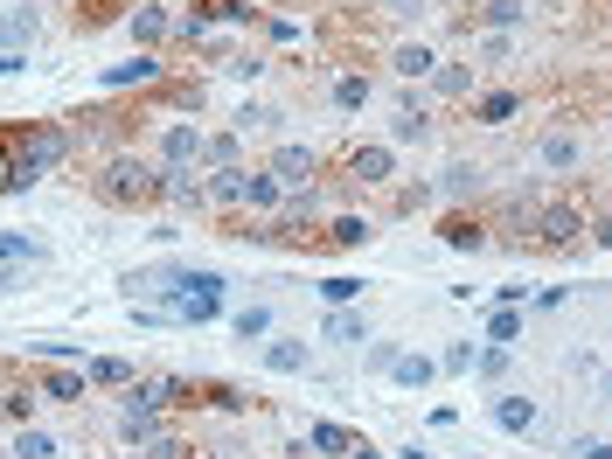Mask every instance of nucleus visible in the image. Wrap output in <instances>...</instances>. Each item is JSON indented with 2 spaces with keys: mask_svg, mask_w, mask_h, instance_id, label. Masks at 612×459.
<instances>
[{
  "mask_svg": "<svg viewBox=\"0 0 612 459\" xmlns=\"http://www.w3.org/2000/svg\"><path fill=\"white\" fill-rule=\"evenodd\" d=\"M223 293H230L223 272H174V286H167V313L188 320V327H202V320L223 313Z\"/></svg>",
  "mask_w": 612,
  "mask_h": 459,
  "instance_id": "f257e3e1",
  "label": "nucleus"
},
{
  "mask_svg": "<svg viewBox=\"0 0 612 459\" xmlns=\"http://www.w3.org/2000/svg\"><path fill=\"white\" fill-rule=\"evenodd\" d=\"M98 195H105L112 209H140V202L160 195V167H147V160H112V167L98 174Z\"/></svg>",
  "mask_w": 612,
  "mask_h": 459,
  "instance_id": "f03ea898",
  "label": "nucleus"
},
{
  "mask_svg": "<svg viewBox=\"0 0 612 459\" xmlns=\"http://www.w3.org/2000/svg\"><path fill=\"white\" fill-rule=\"evenodd\" d=\"M56 160H63V133H56V126H35V133H21V147H14V188L42 181Z\"/></svg>",
  "mask_w": 612,
  "mask_h": 459,
  "instance_id": "7ed1b4c3",
  "label": "nucleus"
},
{
  "mask_svg": "<svg viewBox=\"0 0 612 459\" xmlns=\"http://www.w3.org/2000/svg\"><path fill=\"white\" fill-rule=\"evenodd\" d=\"M536 230H543V244H550V251H571V244H578V230H585V216L557 202V209H543V216H536Z\"/></svg>",
  "mask_w": 612,
  "mask_h": 459,
  "instance_id": "20e7f679",
  "label": "nucleus"
},
{
  "mask_svg": "<svg viewBox=\"0 0 612 459\" xmlns=\"http://www.w3.org/2000/svg\"><path fill=\"white\" fill-rule=\"evenodd\" d=\"M202 160V133L195 126H167L160 133V167H195Z\"/></svg>",
  "mask_w": 612,
  "mask_h": 459,
  "instance_id": "39448f33",
  "label": "nucleus"
},
{
  "mask_svg": "<svg viewBox=\"0 0 612 459\" xmlns=\"http://www.w3.org/2000/svg\"><path fill=\"white\" fill-rule=\"evenodd\" d=\"M272 174H279L286 188H306V174H313V147H300V140H286V147L272 153Z\"/></svg>",
  "mask_w": 612,
  "mask_h": 459,
  "instance_id": "423d86ee",
  "label": "nucleus"
},
{
  "mask_svg": "<svg viewBox=\"0 0 612 459\" xmlns=\"http://www.w3.org/2000/svg\"><path fill=\"white\" fill-rule=\"evenodd\" d=\"M348 174H355V181H390V174H397V153L390 147H355L348 153Z\"/></svg>",
  "mask_w": 612,
  "mask_h": 459,
  "instance_id": "0eeeda50",
  "label": "nucleus"
},
{
  "mask_svg": "<svg viewBox=\"0 0 612 459\" xmlns=\"http://www.w3.org/2000/svg\"><path fill=\"white\" fill-rule=\"evenodd\" d=\"M105 91H126V84H160V63L153 56H133V63H112L105 77H98Z\"/></svg>",
  "mask_w": 612,
  "mask_h": 459,
  "instance_id": "6e6552de",
  "label": "nucleus"
},
{
  "mask_svg": "<svg viewBox=\"0 0 612 459\" xmlns=\"http://www.w3.org/2000/svg\"><path fill=\"white\" fill-rule=\"evenodd\" d=\"M244 202H251V209H279V202H286V181H279L272 167H265V174H244Z\"/></svg>",
  "mask_w": 612,
  "mask_h": 459,
  "instance_id": "1a4fd4ad",
  "label": "nucleus"
},
{
  "mask_svg": "<svg viewBox=\"0 0 612 459\" xmlns=\"http://www.w3.org/2000/svg\"><path fill=\"white\" fill-rule=\"evenodd\" d=\"M369 237H376L369 216H334V223H327V244H334V251H355V244H369Z\"/></svg>",
  "mask_w": 612,
  "mask_h": 459,
  "instance_id": "9d476101",
  "label": "nucleus"
},
{
  "mask_svg": "<svg viewBox=\"0 0 612 459\" xmlns=\"http://www.w3.org/2000/svg\"><path fill=\"white\" fill-rule=\"evenodd\" d=\"M320 334H327V341H369V320H362V313H348V306H327Z\"/></svg>",
  "mask_w": 612,
  "mask_h": 459,
  "instance_id": "9b49d317",
  "label": "nucleus"
},
{
  "mask_svg": "<svg viewBox=\"0 0 612 459\" xmlns=\"http://www.w3.org/2000/svg\"><path fill=\"white\" fill-rule=\"evenodd\" d=\"M84 376H91L98 390H126V383H133V362H126V355H98V362H84Z\"/></svg>",
  "mask_w": 612,
  "mask_h": 459,
  "instance_id": "f8f14e48",
  "label": "nucleus"
},
{
  "mask_svg": "<svg viewBox=\"0 0 612 459\" xmlns=\"http://www.w3.org/2000/svg\"><path fill=\"white\" fill-rule=\"evenodd\" d=\"M28 42H35V7L0 14V49H21V56H28Z\"/></svg>",
  "mask_w": 612,
  "mask_h": 459,
  "instance_id": "ddd939ff",
  "label": "nucleus"
},
{
  "mask_svg": "<svg viewBox=\"0 0 612 459\" xmlns=\"http://www.w3.org/2000/svg\"><path fill=\"white\" fill-rule=\"evenodd\" d=\"M390 376H397L404 390H425V383L439 376V362H432V355H397V362H390Z\"/></svg>",
  "mask_w": 612,
  "mask_h": 459,
  "instance_id": "4468645a",
  "label": "nucleus"
},
{
  "mask_svg": "<svg viewBox=\"0 0 612 459\" xmlns=\"http://www.w3.org/2000/svg\"><path fill=\"white\" fill-rule=\"evenodd\" d=\"M84 390H91V376H77V369H49L42 376V397H56V404H77Z\"/></svg>",
  "mask_w": 612,
  "mask_h": 459,
  "instance_id": "2eb2a0df",
  "label": "nucleus"
},
{
  "mask_svg": "<svg viewBox=\"0 0 612 459\" xmlns=\"http://www.w3.org/2000/svg\"><path fill=\"white\" fill-rule=\"evenodd\" d=\"M494 425H501V432H529V425H536V404H529V397H494Z\"/></svg>",
  "mask_w": 612,
  "mask_h": 459,
  "instance_id": "dca6fc26",
  "label": "nucleus"
},
{
  "mask_svg": "<svg viewBox=\"0 0 612 459\" xmlns=\"http://www.w3.org/2000/svg\"><path fill=\"white\" fill-rule=\"evenodd\" d=\"M126 439H133V446H160V439H167L160 411H133V404H126Z\"/></svg>",
  "mask_w": 612,
  "mask_h": 459,
  "instance_id": "f3484780",
  "label": "nucleus"
},
{
  "mask_svg": "<svg viewBox=\"0 0 612 459\" xmlns=\"http://www.w3.org/2000/svg\"><path fill=\"white\" fill-rule=\"evenodd\" d=\"M390 63H397V77H432V70H439V56H432L425 42H404Z\"/></svg>",
  "mask_w": 612,
  "mask_h": 459,
  "instance_id": "a211bd4d",
  "label": "nucleus"
},
{
  "mask_svg": "<svg viewBox=\"0 0 612 459\" xmlns=\"http://www.w3.org/2000/svg\"><path fill=\"white\" fill-rule=\"evenodd\" d=\"M244 174H251V167H216V181H209V202L237 209V202H244Z\"/></svg>",
  "mask_w": 612,
  "mask_h": 459,
  "instance_id": "6ab92c4d",
  "label": "nucleus"
},
{
  "mask_svg": "<svg viewBox=\"0 0 612 459\" xmlns=\"http://www.w3.org/2000/svg\"><path fill=\"white\" fill-rule=\"evenodd\" d=\"M265 369H279V376H300V369H306V348H300V341H272V348H265Z\"/></svg>",
  "mask_w": 612,
  "mask_h": 459,
  "instance_id": "aec40b11",
  "label": "nucleus"
},
{
  "mask_svg": "<svg viewBox=\"0 0 612 459\" xmlns=\"http://www.w3.org/2000/svg\"><path fill=\"white\" fill-rule=\"evenodd\" d=\"M174 21H167V7H133V42H160Z\"/></svg>",
  "mask_w": 612,
  "mask_h": 459,
  "instance_id": "412c9836",
  "label": "nucleus"
},
{
  "mask_svg": "<svg viewBox=\"0 0 612 459\" xmlns=\"http://www.w3.org/2000/svg\"><path fill=\"white\" fill-rule=\"evenodd\" d=\"M515 112H522L515 91H487V98H480V126H501V119H515Z\"/></svg>",
  "mask_w": 612,
  "mask_h": 459,
  "instance_id": "4be33fe9",
  "label": "nucleus"
},
{
  "mask_svg": "<svg viewBox=\"0 0 612 459\" xmlns=\"http://www.w3.org/2000/svg\"><path fill=\"white\" fill-rule=\"evenodd\" d=\"M425 133H432L425 105H404V112H397V126H390V140H397V147H404V140H425Z\"/></svg>",
  "mask_w": 612,
  "mask_h": 459,
  "instance_id": "5701e85b",
  "label": "nucleus"
},
{
  "mask_svg": "<svg viewBox=\"0 0 612 459\" xmlns=\"http://www.w3.org/2000/svg\"><path fill=\"white\" fill-rule=\"evenodd\" d=\"M446 244H453V251H480V244H487V230H480L473 216H453V223H446Z\"/></svg>",
  "mask_w": 612,
  "mask_h": 459,
  "instance_id": "b1692460",
  "label": "nucleus"
},
{
  "mask_svg": "<svg viewBox=\"0 0 612 459\" xmlns=\"http://www.w3.org/2000/svg\"><path fill=\"white\" fill-rule=\"evenodd\" d=\"M230 327H237V341H265V334H272V313H265V306H244Z\"/></svg>",
  "mask_w": 612,
  "mask_h": 459,
  "instance_id": "393cba45",
  "label": "nucleus"
},
{
  "mask_svg": "<svg viewBox=\"0 0 612 459\" xmlns=\"http://www.w3.org/2000/svg\"><path fill=\"white\" fill-rule=\"evenodd\" d=\"M515 334H522V313H515V306H494V320H487V341H494V348H508Z\"/></svg>",
  "mask_w": 612,
  "mask_h": 459,
  "instance_id": "a878e982",
  "label": "nucleus"
},
{
  "mask_svg": "<svg viewBox=\"0 0 612 459\" xmlns=\"http://www.w3.org/2000/svg\"><path fill=\"white\" fill-rule=\"evenodd\" d=\"M543 167H578V140L571 133H550L543 140Z\"/></svg>",
  "mask_w": 612,
  "mask_h": 459,
  "instance_id": "bb28decb",
  "label": "nucleus"
},
{
  "mask_svg": "<svg viewBox=\"0 0 612 459\" xmlns=\"http://www.w3.org/2000/svg\"><path fill=\"white\" fill-rule=\"evenodd\" d=\"M14 459H56V439H49V432H35V425H28V432H21V439H14Z\"/></svg>",
  "mask_w": 612,
  "mask_h": 459,
  "instance_id": "cd10ccee",
  "label": "nucleus"
},
{
  "mask_svg": "<svg viewBox=\"0 0 612 459\" xmlns=\"http://www.w3.org/2000/svg\"><path fill=\"white\" fill-rule=\"evenodd\" d=\"M334 105H341V112H362V105H369V77H341V84H334Z\"/></svg>",
  "mask_w": 612,
  "mask_h": 459,
  "instance_id": "c85d7f7f",
  "label": "nucleus"
},
{
  "mask_svg": "<svg viewBox=\"0 0 612 459\" xmlns=\"http://www.w3.org/2000/svg\"><path fill=\"white\" fill-rule=\"evenodd\" d=\"M306 446H313V453H348L355 439H348L341 425H313V432H306Z\"/></svg>",
  "mask_w": 612,
  "mask_h": 459,
  "instance_id": "c756f323",
  "label": "nucleus"
},
{
  "mask_svg": "<svg viewBox=\"0 0 612 459\" xmlns=\"http://www.w3.org/2000/svg\"><path fill=\"white\" fill-rule=\"evenodd\" d=\"M202 160H216V167H237V126H230V133H216V140H202Z\"/></svg>",
  "mask_w": 612,
  "mask_h": 459,
  "instance_id": "7c9ffc66",
  "label": "nucleus"
},
{
  "mask_svg": "<svg viewBox=\"0 0 612 459\" xmlns=\"http://www.w3.org/2000/svg\"><path fill=\"white\" fill-rule=\"evenodd\" d=\"M28 258H35V244L21 230H0V265H28Z\"/></svg>",
  "mask_w": 612,
  "mask_h": 459,
  "instance_id": "2f4dec72",
  "label": "nucleus"
},
{
  "mask_svg": "<svg viewBox=\"0 0 612 459\" xmlns=\"http://www.w3.org/2000/svg\"><path fill=\"white\" fill-rule=\"evenodd\" d=\"M522 14H529L522 0H487V28H515Z\"/></svg>",
  "mask_w": 612,
  "mask_h": 459,
  "instance_id": "473e14b6",
  "label": "nucleus"
},
{
  "mask_svg": "<svg viewBox=\"0 0 612 459\" xmlns=\"http://www.w3.org/2000/svg\"><path fill=\"white\" fill-rule=\"evenodd\" d=\"M480 188V167H446V195H473Z\"/></svg>",
  "mask_w": 612,
  "mask_h": 459,
  "instance_id": "72a5a7b5",
  "label": "nucleus"
},
{
  "mask_svg": "<svg viewBox=\"0 0 612 459\" xmlns=\"http://www.w3.org/2000/svg\"><path fill=\"white\" fill-rule=\"evenodd\" d=\"M320 293H327V306H348V300H355V293H362V279H327Z\"/></svg>",
  "mask_w": 612,
  "mask_h": 459,
  "instance_id": "f704fd0d",
  "label": "nucleus"
},
{
  "mask_svg": "<svg viewBox=\"0 0 612 459\" xmlns=\"http://www.w3.org/2000/svg\"><path fill=\"white\" fill-rule=\"evenodd\" d=\"M432 77H439V91H446V98H459V91H466V84H473V70H432Z\"/></svg>",
  "mask_w": 612,
  "mask_h": 459,
  "instance_id": "c9c22d12",
  "label": "nucleus"
},
{
  "mask_svg": "<svg viewBox=\"0 0 612 459\" xmlns=\"http://www.w3.org/2000/svg\"><path fill=\"white\" fill-rule=\"evenodd\" d=\"M473 369H480V376H501V369H508V348H480Z\"/></svg>",
  "mask_w": 612,
  "mask_h": 459,
  "instance_id": "e433bc0d",
  "label": "nucleus"
},
{
  "mask_svg": "<svg viewBox=\"0 0 612 459\" xmlns=\"http://www.w3.org/2000/svg\"><path fill=\"white\" fill-rule=\"evenodd\" d=\"M439 369H453V376H459V369H473V348H466V341L446 348V355H439Z\"/></svg>",
  "mask_w": 612,
  "mask_h": 459,
  "instance_id": "4c0bfd02",
  "label": "nucleus"
},
{
  "mask_svg": "<svg viewBox=\"0 0 612 459\" xmlns=\"http://www.w3.org/2000/svg\"><path fill=\"white\" fill-rule=\"evenodd\" d=\"M397 362V341H369V369H390Z\"/></svg>",
  "mask_w": 612,
  "mask_h": 459,
  "instance_id": "58836bf2",
  "label": "nucleus"
},
{
  "mask_svg": "<svg viewBox=\"0 0 612 459\" xmlns=\"http://www.w3.org/2000/svg\"><path fill=\"white\" fill-rule=\"evenodd\" d=\"M14 70H28V56L21 49H0V77H14Z\"/></svg>",
  "mask_w": 612,
  "mask_h": 459,
  "instance_id": "ea45409f",
  "label": "nucleus"
},
{
  "mask_svg": "<svg viewBox=\"0 0 612 459\" xmlns=\"http://www.w3.org/2000/svg\"><path fill=\"white\" fill-rule=\"evenodd\" d=\"M592 237H599V244L612 251V216H599V223H592Z\"/></svg>",
  "mask_w": 612,
  "mask_h": 459,
  "instance_id": "a19ab883",
  "label": "nucleus"
},
{
  "mask_svg": "<svg viewBox=\"0 0 612 459\" xmlns=\"http://www.w3.org/2000/svg\"><path fill=\"white\" fill-rule=\"evenodd\" d=\"M578 459H612V446H571Z\"/></svg>",
  "mask_w": 612,
  "mask_h": 459,
  "instance_id": "79ce46f5",
  "label": "nucleus"
},
{
  "mask_svg": "<svg viewBox=\"0 0 612 459\" xmlns=\"http://www.w3.org/2000/svg\"><path fill=\"white\" fill-rule=\"evenodd\" d=\"M7 188H14V160H0V195H7Z\"/></svg>",
  "mask_w": 612,
  "mask_h": 459,
  "instance_id": "37998d69",
  "label": "nucleus"
},
{
  "mask_svg": "<svg viewBox=\"0 0 612 459\" xmlns=\"http://www.w3.org/2000/svg\"><path fill=\"white\" fill-rule=\"evenodd\" d=\"M14 286H21V279H14V272H7V265H0V293H14Z\"/></svg>",
  "mask_w": 612,
  "mask_h": 459,
  "instance_id": "c03bdc74",
  "label": "nucleus"
},
{
  "mask_svg": "<svg viewBox=\"0 0 612 459\" xmlns=\"http://www.w3.org/2000/svg\"><path fill=\"white\" fill-rule=\"evenodd\" d=\"M348 459H383V453H369V446H348Z\"/></svg>",
  "mask_w": 612,
  "mask_h": 459,
  "instance_id": "a18cd8bd",
  "label": "nucleus"
},
{
  "mask_svg": "<svg viewBox=\"0 0 612 459\" xmlns=\"http://www.w3.org/2000/svg\"><path fill=\"white\" fill-rule=\"evenodd\" d=\"M404 459H432V453H418V446H411V453H404Z\"/></svg>",
  "mask_w": 612,
  "mask_h": 459,
  "instance_id": "49530a36",
  "label": "nucleus"
},
{
  "mask_svg": "<svg viewBox=\"0 0 612 459\" xmlns=\"http://www.w3.org/2000/svg\"><path fill=\"white\" fill-rule=\"evenodd\" d=\"M390 7H411V0H390Z\"/></svg>",
  "mask_w": 612,
  "mask_h": 459,
  "instance_id": "de8ad7c7",
  "label": "nucleus"
},
{
  "mask_svg": "<svg viewBox=\"0 0 612 459\" xmlns=\"http://www.w3.org/2000/svg\"><path fill=\"white\" fill-rule=\"evenodd\" d=\"M543 7H557V0H543Z\"/></svg>",
  "mask_w": 612,
  "mask_h": 459,
  "instance_id": "09e8293b",
  "label": "nucleus"
},
{
  "mask_svg": "<svg viewBox=\"0 0 612 459\" xmlns=\"http://www.w3.org/2000/svg\"><path fill=\"white\" fill-rule=\"evenodd\" d=\"M209 459H216V453H209Z\"/></svg>",
  "mask_w": 612,
  "mask_h": 459,
  "instance_id": "8fccbe9b",
  "label": "nucleus"
},
{
  "mask_svg": "<svg viewBox=\"0 0 612 459\" xmlns=\"http://www.w3.org/2000/svg\"><path fill=\"white\" fill-rule=\"evenodd\" d=\"M112 459H119V453H112Z\"/></svg>",
  "mask_w": 612,
  "mask_h": 459,
  "instance_id": "3c124183",
  "label": "nucleus"
}]
</instances>
